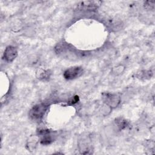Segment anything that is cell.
I'll return each instance as SVG.
<instances>
[{"instance_id":"ba28073f","label":"cell","mask_w":155,"mask_h":155,"mask_svg":"<svg viewBox=\"0 0 155 155\" xmlns=\"http://www.w3.org/2000/svg\"><path fill=\"white\" fill-rule=\"evenodd\" d=\"M115 122H116L117 127L120 130H124V129L127 128V127H128V126H129L128 121H127L126 119L121 118V117H119V118H117V119H116Z\"/></svg>"},{"instance_id":"6da1fadb","label":"cell","mask_w":155,"mask_h":155,"mask_svg":"<svg viewBox=\"0 0 155 155\" xmlns=\"http://www.w3.org/2000/svg\"><path fill=\"white\" fill-rule=\"evenodd\" d=\"M48 107L47 105L44 103L33 106L29 111V116L34 120H40L46 113Z\"/></svg>"},{"instance_id":"277c9868","label":"cell","mask_w":155,"mask_h":155,"mask_svg":"<svg viewBox=\"0 0 155 155\" xmlns=\"http://www.w3.org/2000/svg\"><path fill=\"white\" fill-rule=\"evenodd\" d=\"M40 141L42 145H48L54 141L56 135L53 131L48 130H41L39 131Z\"/></svg>"},{"instance_id":"8fae6325","label":"cell","mask_w":155,"mask_h":155,"mask_svg":"<svg viewBox=\"0 0 155 155\" xmlns=\"http://www.w3.org/2000/svg\"><path fill=\"white\" fill-rule=\"evenodd\" d=\"M154 1H147L145 2V7L147 9H151L154 8Z\"/></svg>"},{"instance_id":"5b68a950","label":"cell","mask_w":155,"mask_h":155,"mask_svg":"<svg viewBox=\"0 0 155 155\" xmlns=\"http://www.w3.org/2000/svg\"><path fill=\"white\" fill-rule=\"evenodd\" d=\"M102 2L100 1H84L78 4V8L81 10H94L97 9Z\"/></svg>"},{"instance_id":"8992f818","label":"cell","mask_w":155,"mask_h":155,"mask_svg":"<svg viewBox=\"0 0 155 155\" xmlns=\"http://www.w3.org/2000/svg\"><path fill=\"white\" fill-rule=\"evenodd\" d=\"M18 55L17 49L13 46H8L4 50V58L7 62L13 61Z\"/></svg>"},{"instance_id":"9c48e42d","label":"cell","mask_w":155,"mask_h":155,"mask_svg":"<svg viewBox=\"0 0 155 155\" xmlns=\"http://www.w3.org/2000/svg\"><path fill=\"white\" fill-rule=\"evenodd\" d=\"M153 73L151 71H142L137 74V76L140 79H150L152 76Z\"/></svg>"},{"instance_id":"30bf717a","label":"cell","mask_w":155,"mask_h":155,"mask_svg":"<svg viewBox=\"0 0 155 155\" xmlns=\"http://www.w3.org/2000/svg\"><path fill=\"white\" fill-rule=\"evenodd\" d=\"M124 70V67L123 65H118L113 68V73H115L116 74H119L122 73L123 71Z\"/></svg>"},{"instance_id":"7a4b0ae2","label":"cell","mask_w":155,"mask_h":155,"mask_svg":"<svg viewBox=\"0 0 155 155\" xmlns=\"http://www.w3.org/2000/svg\"><path fill=\"white\" fill-rule=\"evenodd\" d=\"M102 99L104 104L111 108L117 107L120 102V97L117 94L108 92L103 93L102 94Z\"/></svg>"},{"instance_id":"52a82bcc","label":"cell","mask_w":155,"mask_h":155,"mask_svg":"<svg viewBox=\"0 0 155 155\" xmlns=\"http://www.w3.org/2000/svg\"><path fill=\"white\" fill-rule=\"evenodd\" d=\"M51 75V73L48 70H45L43 68H39L36 71V78L41 81L48 80Z\"/></svg>"},{"instance_id":"3957f363","label":"cell","mask_w":155,"mask_h":155,"mask_svg":"<svg viewBox=\"0 0 155 155\" xmlns=\"http://www.w3.org/2000/svg\"><path fill=\"white\" fill-rule=\"evenodd\" d=\"M84 70L82 67L73 66L65 70L63 76L64 78L67 80H72L81 76Z\"/></svg>"}]
</instances>
